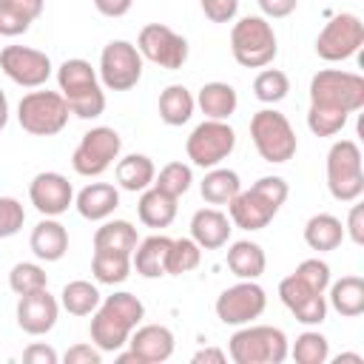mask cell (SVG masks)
<instances>
[{
  "label": "cell",
  "mask_w": 364,
  "mask_h": 364,
  "mask_svg": "<svg viewBox=\"0 0 364 364\" xmlns=\"http://www.w3.org/2000/svg\"><path fill=\"white\" fill-rule=\"evenodd\" d=\"M225 353L219 347H205L199 353H193V364H225Z\"/></svg>",
  "instance_id": "f5cc1de1"
},
{
  "label": "cell",
  "mask_w": 364,
  "mask_h": 364,
  "mask_svg": "<svg viewBox=\"0 0 364 364\" xmlns=\"http://www.w3.org/2000/svg\"><path fill=\"white\" fill-rule=\"evenodd\" d=\"M100 77L111 91H128L142 77V54L128 40H111L100 54Z\"/></svg>",
  "instance_id": "7c38bea8"
},
{
  "label": "cell",
  "mask_w": 364,
  "mask_h": 364,
  "mask_svg": "<svg viewBox=\"0 0 364 364\" xmlns=\"http://www.w3.org/2000/svg\"><path fill=\"white\" fill-rule=\"evenodd\" d=\"M136 364H159L173 355V333L165 324H142L128 338Z\"/></svg>",
  "instance_id": "ffe728a7"
},
{
  "label": "cell",
  "mask_w": 364,
  "mask_h": 364,
  "mask_svg": "<svg viewBox=\"0 0 364 364\" xmlns=\"http://www.w3.org/2000/svg\"><path fill=\"white\" fill-rule=\"evenodd\" d=\"M228 353L236 364H282L287 358V336L270 324H250L230 336Z\"/></svg>",
  "instance_id": "5b68a950"
},
{
  "label": "cell",
  "mask_w": 364,
  "mask_h": 364,
  "mask_svg": "<svg viewBox=\"0 0 364 364\" xmlns=\"http://www.w3.org/2000/svg\"><path fill=\"white\" fill-rule=\"evenodd\" d=\"M202 262V247L193 242V239H173L171 242V250H168V262H165V273L171 276H182V273H191L196 270Z\"/></svg>",
  "instance_id": "d590c367"
},
{
  "label": "cell",
  "mask_w": 364,
  "mask_h": 364,
  "mask_svg": "<svg viewBox=\"0 0 364 364\" xmlns=\"http://www.w3.org/2000/svg\"><path fill=\"white\" fill-rule=\"evenodd\" d=\"M279 299L282 304L296 316L301 324H321L327 316V301L324 293L313 290L307 282H301L296 273L279 282Z\"/></svg>",
  "instance_id": "e0dca14e"
},
{
  "label": "cell",
  "mask_w": 364,
  "mask_h": 364,
  "mask_svg": "<svg viewBox=\"0 0 364 364\" xmlns=\"http://www.w3.org/2000/svg\"><path fill=\"white\" fill-rule=\"evenodd\" d=\"M60 301L71 316H91L100 307V290L85 279H74L63 287Z\"/></svg>",
  "instance_id": "836d02e7"
},
{
  "label": "cell",
  "mask_w": 364,
  "mask_h": 364,
  "mask_svg": "<svg viewBox=\"0 0 364 364\" xmlns=\"http://www.w3.org/2000/svg\"><path fill=\"white\" fill-rule=\"evenodd\" d=\"M139 222L148 228H168L176 219V199L159 188H145L136 202Z\"/></svg>",
  "instance_id": "d4e9b609"
},
{
  "label": "cell",
  "mask_w": 364,
  "mask_h": 364,
  "mask_svg": "<svg viewBox=\"0 0 364 364\" xmlns=\"http://www.w3.org/2000/svg\"><path fill=\"white\" fill-rule=\"evenodd\" d=\"M68 102L60 91H28L17 105V119L23 131L34 136H54L68 122Z\"/></svg>",
  "instance_id": "9c48e42d"
},
{
  "label": "cell",
  "mask_w": 364,
  "mask_h": 364,
  "mask_svg": "<svg viewBox=\"0 0 364 364\" xmlns=\"http://www.w3.org/2000/svg\"><path fill=\"white\" fill-rule=\"evenodd\" d=\"M65 364H100L102 361V350L94 344H74L65 350Z\"/></svg>",
  "instance_id": "f6af8a7d"
},
{
  "label": "cell",
  "mask_w": 364,
  "mask_h": 364,
  "mask_svg": "<svg viewBox=\"0 0 364 364\" xmlns=\"http://www.w3.org/2000/svg\"><path fill=\"white\" fill-rule=\"evenodd\" d=\"M6 9H11L14 14H20L23 20L34 23L43 14V0H0Z\"/></svg>",
  "instance_id": "7dc6e473"
},
{
  "label": "cell",
  "mask_w": 364,
  "mask_h": 364,
  "mask_svg": "<svg viewBox=\"0 0 364 364\" xmlns=\"http://www.w3.org/2000/svg\"><path fill=\"white\" fill-rule=\"evenodd\" d=\"M57 313H60V304L46 287L26 293L17 301V324L28 336H46L48 330H54Z\"/></svg>",
  "instance_id": "d6986e66"
},
{
  "label": "cell",
  "mask_w": 364,
  "mask_h": 364,
  "mask_svg": "<svg viewBox=\"0 0 364 364\" xmlns=\"http://www.w3.org/2000/svg\"><path fill=\"white\" fill-rule=\"evenodd\" d=\"M23 361L26 364H57V353L48 344H28L23 350Z\"/></svg>",
  "instance_id": "c3c4849f"
},
{
  "label": "cell",
  "mask_w": 364,
  "mask_h": 364,
  "mask_svg": "<svg viewBox=\"0 0 364 364\" xmlns=\"http://www.w3.org/2000/svg\"><path fill=\"white\" fill-rule=\"evenodd\" d=\"M296 6H299V0H259V9H262L267 17H276V20L293 14Z\"/></svg>",
  "instance_id": "f907efd6"
},
{
  "label": "cell",
  "mask_w": 364,
  "mask_h": 364,
  "mask_svg": "<svg viewBox=\"0 0 364 364\" xmlns=\"http://www.w3.org/2000/svg\"><path fill=\"white\" fill-rule=\"evenodd\" d=\"M0 68L11 82L23 88H40L51 77L48 54L28 46H6L0 51Z\"/></svg>",
  "instance_id": "2e32d148"
},
{
  "label": "cell",
  "mask_w": 364,
  "mask_h": 364,
  "mask_svg": "<svg viewBox=\"0 0 364 364\" xmlns=\"http://www.w3.org/2000/svg\"><path fill=\"white\" fill-rule=\"evenodd\" d=\"M145 316V304L134 296V293H114L105 301H100V307L94 310L91 318V341L102 350V353H119L131 333L136 330V324Z\"/></svg>",
  "instance_id": "6da1fadb"
},
{
  "label": "cell",
  "mask_w": 364,
  "mask_h": 364,
  "mask_svg": "<svg viewBox=\"0 0 364 364\" xmlns=\"http://www.w3.org/2000/svg\"><path fill=\"white\" fill-rule=\"evenodd\" d=\"M94 6H97V11L105 14V17H122V14L131 11L134 0H94Z\"/></svg>",
  "instance_id": "816d5d0a"
},
{
  "label": "cell",
  "mask_w": 364,
  "mask_h": 364,
  "mask_svg": "<svg viewBox=\"0 0 364 364\" xmlns=\"http://www.w3.org/2000/svg\"><path fill=\"white\" fill-rule=\"evenodd\" d=\"M287 91H290V80L279 68H264L253 80V94L262 102H282L287 97Z\"/></svg>",
  "instance_id": "8d00e7d4"
},
{
  "label": "cell",
  "mask_w": 364,
  "mask_h": 364,
  "mask_svg": "<svg viewBox=\"0 0 364 364\" xmlns=\"http://www.w3.org/2000/svg\"><path fill=\"white\" fill-rule=\"evenodd\" d=\"M9 287L17 293V296H26V293H34V290H43L48 287V276L40 264L34 262H20L11 267L9 273Z\"/></svg>",
  "instance_id": "74e56055"
},
{
  "label": "cell",
  "mask_w": 364,
  "mask_h": 364,
  "mask_svg": "<svg viewBox=\"0 0 364 364\" xmlns=\"http://www.w3.org/2000/svg\"><path fill=\"white\" fill-rule=\"evenodd\" d=\"M296 276H299L301 282H307L313 290L324 293L327 284H330V264L321 262V259H304V262L296 267Z\"/></svg>",
  "instance_id": "7bdbcfd3"
},
{
  "label": "cell",
  "mask_w": 364,
  "mask_h": 364,
  "mask_svg": "<svg viewBox=\"0 0 364 364\" xmlns=\"http://www.w3.org/2000/svg\"><path fill=\"white\" fill-rule=\"evenodd\" d=\"M136 48L145 60H151L168 71H176L188 63V40L162 23L142 26V31L136 37Z\"/></svg>",
  "instance_id": "5bb4252c"
},
{
  "label": "cell",
  "mask_w": 364,
  "mask_h": 364,
  "mask_svg": "<svg viewBox=\"0 0 364 364\" xmlns=\"http://www.w3.org/2000/svg\"><path fill=\"white\" fill-rule=\"evenodd\" d=\"M361 43H364V23H361V17L350 14V11H341L316 37V54L321 60H327V63H338V60L353 57L361 48Z\"/></svg>",
  "instance_id": "4fadbf2b"
},
{
  "label": "cell",
  "mask_w": 364,
  "mask_h": 364,
  "mask_svg": "<svg viewBox=\"0 0 364 364\" xmlns=\"http://www.w3.org/2000/svg\"><path fill=\"white\" fill-rule=\"evenodd\" d=\"M196 102L208 119H228L236 111L239 97H236V88L228 82H205L199 88Z\"/></svg>",
  "instance_id": "4316f807"
},
{
  "label": "cell",
  "mask_w": 364,
  "mask_h": 364,
  "mask_svg": "<svg viewBox=\"0 0 364 364\" xmlns=\"http://www.w3.org/2000/svg\"><path fill=\"white\" fill-rule=\"evenodd\" d=\"M230 230H233L230 219L219 208H202L191 219V239L205 250H216V247L228 245Z\"/></svg>",
  "instance_id": "44dd1931"
},
{
  "label": "cell",
  "mask_w": 364,
  "mask_h": 364,
  "mask_svg": "<svg viewBox=\"0 0 364 364\" xmlns=\"http://www.w3.org/2000/svg\"><path fill=\"white\" fill-rule=\"evenodd\" d=\"M57 82H60V94L65 97L71 114H77L80 119H94L105 111V94L88 60H80V57L65 60L57 68Z\"/></svg>",
  "instance_id": "3957f363"
},
{
  "label": "cell",
  "mask_w": 364,
  "mask_h": 364,
  "mask_svg": "<svg viewBox=\"0 0 364 364\" xmlns=\"http://www.w3.org/2000/svg\"><path fill=\"white\" fill-rule=\"evenodd\" d=\"M199 191L208 205H228L242 191V182H239V173L230 168H210L199 185Z\"/></svg>",
  "instance_id": "4dcf8cb0"
},
{
  "label": "cell",
  "mask_w": 364,
  "mask_h": 364,
  "mask_svg": "<svg viewBox=\"0 0 364 364\" xmlns=\"http://www.w3.org/2000/svg\"><path fill=\"white\" fill-rule=\"evenodd\" d=\"M267 307V296L264 290L256 284V279H242L239 284L228 287L219 293L216 299V316L222 324H250L253 318H259Z\"/></svg>",
  "instance_id": "9a60e30c"
},
{
  "label": "cell",
  "mask_w": 364,
  "mask_h": 364,
  "mask_svg": "<svg viewBox=\"0 0 364 364\" xmlns=\"http://www.w3.org/2000/svg\"><path fill=\"white\" fill-rule=\"evenodd\" d=\"M293 358H296L299 364H324V361L330 358V341H327L321 333L307 330V333H301V336L296 338V344H293Z\"/></svg>",
  "instance_id": "f35d334b"
},
{
  "label": "cell",
  "mask_w": 364,
  "mask_h": 364,
  "mask_svg": "<svg viewBox=\"0 0 364 364\" xmlns=\"http://www.w3.org/2000/svg\"><path fill=\"white\" fill-rule=\"evenodd\" d=\"M74 205H77L82 219L100 222V219H108L119 208V191L114 185H108V182H91L77 193Z\"/></svg>",
  "instance_id": "7402d4cb"
},
{
  "label": "cell",
  "mask_w": 364,
  "mask_h": 364,
  "mask_svg": "<svg viewBox=\"0 0 364 364\" xmlns=\"http://www.w3.org/2000/svg\"><path fill=\"white\" fill-rule=\"evenodd\" d=\"M28 20H23L20 14H14L11 9H6L3 3H0V34L3 37H17V34H23V31H28Z\"/></svg>",
  "instance_id": "bcb514c9"
},
{
  "label": "cell",
  "mask_w": 364,
  "mask_h": 364,
  "mask_svg": "<svg viewBox=\"0 0 364 364\" xmlns=\"http://www.w3.org/2000/svg\"><path fill=\"white\" fill-rule=\"evenodd\" d=\"M28 245H31V253L37 259H43V262H60L65 256V250H68V230L57 219L46 216L43 222L34 225Z\"/></svg>",
  "instance_id": "603a6c76"
},
{
  "label": "cell",
  "mask_w": 364,
  "mask_h": 364,
  "mask_svg": "<svg viewBox=\"0 0 364 364\" xmlns=\"http://www.w3.org/2000/svg\"><path fill=\"white\" fill-rule=\"evenodd\" d=\"M171 242H173V239H168V236H162V233L136 242V247H134V253H131L136 273L145 276V279H159V276H165V262H168Z\"/></svg>",
  "instance_id": "cb8c5ba5"
},
{
  "label": "cell",
  "mask_w": 364,
  "mask_h": 364,
  "mask_svg": "<svg viewBox=\"0 0 364 364\" xmlns=\"http://www.w3.org/2000/svg\"><path fill=\"white\" fill-rule=\"evenodd\" d=\"M6 122H9V100H6V94L0 91V131L6 128Z\"/></svg>",
  "instance_id": "db71d44e"
},
{
  "label": "cell",
  "mask_w": 364,
  "mask_h": 364,
  "mask_svg": "<svg viewBox=\"0 0 364 364\" xmlns=\"http://www.w3.org/2000/svg\"><path fill=\"white\" fill-rule=\"evenodd\" d=\"M347 117L350 114H341V111H327V108H313L307 111V128L316 134V136H336L344 125H347Z\"/></svg>",
  "instance_id": "60d3db41"
},
{
  "label": "cell",
  "mask_w": 364,
  "mask_h": 364,
  "mask_svg": "<svg viewBox=\"0 0 364 364\" xmlns=\"http://www.w3.org/2000/svg\"><path fill=\"white\" fill-rule=\"evenodd\" d=\"M290 188L282 176H262L259 182H253V188L239 191L228 208H230V222L242 230H262L270 225V219L279 213V208L284 205Z\"/></svg>",
  "instance_id": "7a4b0ae2"
},
{
  "label": "cell",
  "mask_w": 364,
  "mask_h": 364,
  "mask_svg": "<svg viewBox=\"0 0 364 364\" xmlns=\"http://www.w3.org/2000/svg\"><path fill=\"white\" fill-rule=\"evenodd\" d=\"M139 236H136V228L125 219H114V222H105L102 228H97L94 233V250H111V253H125L131 256L134 247H136Z\"/></svg>",
  "instance_id": "83f0119b"
},
{
  "label": "cell",
  "mask_w": 364,
  "mask_h": 364,
  "mask_svg": "<svg viewBox=\"0 0 364 364\" xmlns=\"http://www.w3.org/2000/svg\"><path fill=\"white\" fill-rule=\"evenodd\" d=\"M230 51L233 60L245 68H264L273 63L279 46H276V31L264 17H242L233 31H230Z\"/></svg>",
  "instance_id": "52a82bcc"
},
{
  "label": "cell",
  "mask_w": 364,
  "mask_h": 364,
  "mask_svg": "<svg viewBox=\"0 0 364 364\" xmlns=\"http://www.w3.org/2000/svg\"><path fill=\"white\" fill-rule=\"evenodd\" d=\"M310 105L353 114L364 108V77L341 68H324L310 80Z\"/></svg>",
  "instance_id": "277c9868"
},
{
  "label": "cell",
  "mask_w": 364,
  "mask_h": 364,
  "mask_svg": "<svg viewBox=\"0 0 364 364\" xmlns=\"http://www.w3.org/2000/svg\"><path fill=\"white\" fill-rule=\"evenodd\" d=\"M28 199L31 205L43 213V216H60L68 210V205L74 202V188L71 182L57 173V171H43L31 179L28 185Z\"/></svg>",
  "instance_id": "ac0fdd59"
},
{
  "label": "cell",
  "mask_w": 364,
  "mask_h": 364,
  "mask_svg": "<svg viewBox=\"0 0 364 364\" xmlns=\"http://www.w3.org/2000/svg\"><path fill=\"white\" fill-rule=\"evenodd\" d=\"M341 239H344V225H341V219L333 216V213H316V216H310L307 225H304V242H307L313 250H318V253L336 250V247L341 245Z\"/></svg>",
  "instance_id": "484cf974"
},
{
  "label": "cell",
  "mask_w": 364,
  "mask_h": 364,
  "mask_svg": "<svg viewBox=\"0 0 364 364\" xmlns=\"http://www.w3.org/2000/svg\"><path fill=\"white\" fill-rule=\"evenodd\" d=\"M210 23H230L239 11V0H199Z\"/></svg>",
  "instance_id": "ee69618b"
},
{
  "label": "cell",
  "mask_w": 364,
  "mask_h": 364,
  "mask_svg": "<svg viewBox=\"0 0 364 364\" xmlns=\"http://www.w3.org/2000/svg\"><path fill=\"white\" fill-rule=\"evenodd\" d=\"M327 188L338 202H355L364 193L361 148L353 139H338L327 151Z\"/></svg>",
  "instance_id": "ba28073f"
},
{
  "label": "cell",
  "mask_w": 364,
  "mask_h": 364,
  "mask_svg": "<svg viewBox=\"0 0 364 364\" xmlns=\"http://www.w3.org/2000/svg\"><path fill=\"white\" fill-rule=\"evenodd\" d=\"M154 179H156L154 188H159V191H165L168 196L179 199L182 193H188V188H191V182H193V173H191V168H188L185 162H168V165L159 171V176H154Z\"/></svg>",
  "instance_id": "ab89813d"
},
{
  "label": "cell",
  "mask_w": 364,
  "mask_h": 364,
  "mask_svg": "<svg viewBox=\"0 0 364 364\" xmlns=\"http://www.w3.org/2000/svg\"><path fill=\"white\" fill-rule=\"evenodd\" d=\"M344 230L350 233V239L355 245H364V205H353L350 208V216H347Z\"/></svg>",
  "instance_id": "681fc988"
},
{
  "label": "cell",
  "mask_w": 364,
  "mask_h": 364,
  "mask_svg": "<svg viewBox=\"0 0 364 364\" xmlns=\"http://www.w3.org/2000/svg\"><path fill=\"white\" fill-rule=\"evenodd\" d=\"M119 148H122L119 134L108 125H97L88 134H82L80 145L71 154V165L80 176H100L119 156Z\"/></svg>",
  "instance_id": "8fae6325"
},
{
  "label": "cell",
  "mask_w": 364,
  "mask_h": 364,
  "mask_svg": "<svg viewBox=\"0 0 364 364\" xmlns=\"http://www.w3.org/2000/svg\"><path fill=\"white\" fill-rule=\"evenodd\" d=\"M156 176V168L151 162V156L145 154H128L125 159L117 162V182L119 188L136 193V191H145Z\"/></svg>",
  "instance_id": "f546056e"
},
{
  "label": "cell",
  "mask_w": 364,
  "mask_h": 364,
  "mask_svg": "<svg viewBox=\"0 0 364 364\" xmlns=\"http://www.w3.org/2000/svg\"><path fill=\"white\" fill-rule=\"evenodd\" d=\"M250 139L259 151V156L264 162H273V165H282L287 159L296 156V131L290 125V119L273 108H262L253 114L250 119Z\"/></svg>",
  "instance_id": "8992f818"
},
{
  "label": "cell",
  "mask_w": 364,
  "mask_h": 364,
  "mask_svg": "<svg viewBox=\"0 0 364 364\" xmlns=\"http://www.w3.org/2000/svg\"><path fill=\"white\" fill-rule=\"evenodd\" d=\"M236 148V134L225 119H205L196 125L185 142L188 159L199 168H216Z\"/></svg>",
  "instance_id": "30bf717a"
},
{
  "label": "cell",
  "mask_w": 364,
  "mask_h": 364,
  "mask_svg": "<svg viewBox=\"0 0 364 364\" xmlns=\"http://www.w3.org/2000/svg\"><path fill=\"white\" fill-rule=\"evenodd\" d=\"M330 304L336 313L353 318L364 313V279L361 276H341L330 287Z\"/></svg>",
  "instance_id": "1f68e13d"
},
{
  "label": "cell",
  "mask_w": 364,
  "mask_h": 364,
  "mask_svg": "<svg viewBox=\"0 0 364 364\" xmlns=\"http://www.w3.org/2000/svg\"><path fill=\"white\" fill-rule=\"evenodd\" d=\"M193 94L185 85H168L159 94V119L165 125H185L193 114Z\"/></svg>",
  "instance_id": "d6a6232c"
},
{
  "label": "cell",
  "mask_w": 364,
  "mask_h": 364,
  "mask_svg": "<svg viewBox=\"0 0 364 364\" xmlns=\"http://www.w3.org/2000/svg\"><path fill=\"white\" fill-rule=\"evenodd\" d=\"M264 264H267L264 250H262V245H256V242L242 239V242H233V245L228 247V267H230L233 276H239V279H259V276L264 273Z\"/></svg>",
  "instance_id": "f1b7e54d"
},
{
  "label": "cell",
  "mask_w": 364,
  "mask_h": 364,
  "mask_svg": "<svg viewBox=\"0 0 364 364\" xmlns=\"http://www.w3.org/2000/svg\"><path fill=\"white\" fill-rule=\"evenodd\" d=\"M91 273L100 284H119L131 273V256L125 253H111V250H94L91 259Z\"/></svg>",
  "instance_id": "e575fe53"
},
{
  "label": "cell",
  "mask_w": 364,
  "mask_h": 364,
  "mask_svg": "<svg viewBox=\"0 0 364 364\" xmlns=\"http://www.w3.org/2000/svg\"><path fill=\"white\" fill-rule=\"evenodd\" d=\"M26 222V210L14 196H0V239L14 236Z\"/></svg>",
  "instance_id": "b9f144b4"
}]
</instances>
